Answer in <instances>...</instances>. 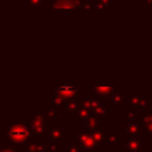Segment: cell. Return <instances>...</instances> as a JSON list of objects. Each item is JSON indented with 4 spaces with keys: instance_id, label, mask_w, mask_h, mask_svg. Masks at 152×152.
Listing matches in <instances>:
<instances>
[{
    "instance_id": "13",
    "label": "cell",
    "mask_w": 152,
    "mask_h": 152,
    "mask_svg": "<svg viewBox=\"0 0 152 152\" xmlns=\"http://www.w3.org/2000/svg\"><path fill=\"white\" fill-rule=\"evenodd\" d=\"M58 115H59V113L56 112V110L53 109V107H49L48 110L45 112V119H46L48 122H53L55 119H56Z\"/></svg>"
},
{
    "instance_id": "7",
    "label": "cell",
    "mask_w": 152,
    "mask_h": 152,
    "mask_svg": "<svg viewBox=\"0 0 152 152\" xmlns=\"http://www.w3.org/2000/svg\"><path fill=\"white\" fill-rule=\"evenodd\" d=\"M81 102L83 104V107L88 108V109H95L96 107L100 106V100L96 96H89V95H83L81 99Z\"/></svg>"
},
{
    "instance_id": "23",
    "label": "cell",
    "mask_w": 152,
    "mask_h": 152,
    "mask_svg": "<svg viewBox=\"0 0 152 152\" xmlns=\"http://www.w3.org/2000/svg\"><path fill=\"white\" fill-rule=\"evenodd\" d=\"M33 115V118H36V119H38V120H45L46 121V119H45V112H37V110H33V113H32Z\"/></svg>"
},
{
    "instance_id": "31",
    "label": "cell",
    "mask_w": 152,
    "mask_h": 152,
    "mask_svg": "<svg viewBox=\"0 0 152 152\" xmlns=\"http://www.w3.org/2000/svg\"><path fill=\"white\" fill-rule=\"evenodd\" d=\"M134 152H139V151H134Z\"/></svg>"
},
{
    "instance_id": "15",
    "label": "cell",
    "mask_w": 152,
    "mask_h": 152,
    "mask_svg": "<svg viewBox=\"0 0 152 152\" xmlns=\"http://www.w3.org/2000/svg\"><path fill=\"white\" fill-rule=\"evenodd\" d=\"M0 152H21V150L17 148L14 144H11V145H1Z\"/></svg>"
},
{
    "instance_id": "14",
    "label": "cell",
    "mask_w": 152,
    "mask_h": 152,
    "mask_svg": "<svg viewBox=\"0 0 152 152\" xmlns=\"http://www.w3.org/2000/svg\"><path fill=\"white\" fill-rule=\"evenodd\" d=\"M81 120H88V118L91 115L90 114V112H89V109L88 108H86V107H81L78 110H77V114H76Z\"/></svg>"
},
{
    "instance_id": "21",
    "label": "cell",
    "mask_w": 152,
    "mask_h": 152,
    "mask_svg": "<svg viewBox=\"0 0 152 152\" xmlns=\"http://www.w3.org/2000/svg\"><path fill=\"white\" fill-rule=\"evenodd\" d=\"M64 151L65 152H80V146L72 145V144H65Z\"/></svg>"
},
{
    "instance_id": "4",
    "label": "cell",
    "mask_w": 152,
    "mask_h": 152,
    "mask_svg": "<svg viewBox=\"0 0 152 152\" xmlns=\"http://www.w3.org/2000/svg\"><path fill=\"white\" fill-rule=\"evenodd\" d=\"M55 91L57 95H59L62 99L71 100L76 95L81 94V87L78 84H61L55 88Z\"/></svg>"
},
{
    "instance_id": "16",
    "label": "cell",
    "mask_w": 152,
    "mask_h": 152,
    "mask_svg": "<svg viewBox=\"0 0 152 152\" xmlns=\"http://www.w3.org/2000/svg\"><path fill=\"white\" fill-rule=\"evenodd\" d=\"M119 142V137L114 133H108L106 134L104 138V144H118Z\"/></svg>"
},
{
    "instance_id": "8",
    "label": "cell",
    "mask_w": 152,
    "mask_h": 152,
    "mask_svg": "<svg viewBox=\"0 0 152 152\" xmlns=\"http://www.w3.org/2000/svg\"><path fill=\"white\" fill-rule=\"evenodd\" d=\"M125 144L127 146V148L131 151V152H134V151H142L144 148H146V145L145 144H141L139 140L134 139V138H127L125 139Z\"/></svg>"
},
{
    "instance_id": "30",
    "label": "cell",
    "mask_w": 152,
    "mask_h": 152,
    "mask_svg": "<svg viewBox=\"0 0 152 152\" xmlns=\"http://www.w3.org/2000/svg\"><path fill=\"white\" fill-rule=\"evenodd\" d=\"M145 7L147 10H150L152 7V0H146V4H145Z\"/></svg>"
},
{
    "instance_id": "10",
    "label": "cell",
    "mask_w": 152,
    "mask_h": 152,
    "mask_svg": "<svg viewBox=\"0 0 152 152\" xmlns=\"http://www.w3.org/2000/svg\"><path fill=\"white\" fill-rule=\"evenodd\" d=\"M83 104H82V102L81 101H76V100H66L65 102H64V104H63V107L65 108V109H68V110H70V112H76V110H78L81 107H82Z\"/></svg>"
},
{
    "instance_id": "20",
    "label": "cell",
    "mask_w": 152,
    "mask_h": 152,
    "mask_svg": "<svg viewBox=\"0 0 152 152\" xmlns=\"http://www.w3.org/2000/svg\"><path fill=\"white\" fill-rule=\"evenodd\" d=\"M141 99H142V97H140V96H137V95H132V96L129 97V103H131V106H132V107L139 106V104L141 103Z\"/></svg>"
},
{
    "instance_id": "2",
    "label": "cell",
    "mask_w": 152,
    "mask_h": 152,
    "mask_svg": "<svg viewBox=\"0 0 152 152\" xmlns=\"http://www.w3.org/2000/svg\"><path fill=\"white\" fill-rule=\"evenodd\" d=\"M76 139L78 140L80 146L83 147L87 152H93V150H95L97 146V142L91 135V129H89L88 127H83L81 129V133L76 135Z\"/></svg>"
},
{
    "instance_id": "25",
    "label": "cell",
    "mask_w": 152,
    "mask_h": 152,
    "mask_svg": "<svg viewBox=\"0 0 152 152\" xmlns=\"http://www.w3.org/2000/svg\"><path fill=\"white\" fill-rule=\"evenodd\" d=\"M114 0H97V5H99V8H107V5L108 4H112Z\"/></svg>"
},
{
    "instance_id": "17",
    "label": "cell",
    "mask_w": 152,
    "mask_h": 152,
    "mask_svg": "<svg viewBox=\"0 0 152 152\" xmlns=\"http://www.w3.org/2000/svg\"><path fill=\"white\" fill-rule=\"evenodd\" d=\"M96 121H97L96 115H95V114H91V115L88 118V120H87V127H88L89 129H91V131L96 129Z\"/></svg>"
},
{
    "instance_id": "19",
    "label": "cell",
    "mask_w": 152,
    "mask_h": 152,
    "mask_svg": "<svg viewBox=\"0 0 152 152\" xmlns=\"http://www.w3.org/2000/svg\"><path fill=\"white\" fill-rule=\"evenodd\" d=\"M107 107H104V106H99V107H96L95 109H94V114L96 115V116H106L107 115Z\"/></svg>"
},
{
    "instance_id": "18",
    "label": "cell",
    "mask_w": 152,
    "mask_h": 152,
    "mask_svg": "<svg viewBox=\"0 0 152 152\" xmlns=\"http://www.w3.org/2000/svg\"><path fill=\"white\" fill-rule=\"evenodd\" d=\"M27 8H43V0H27Z\"/></svg>"
},
{
    "instance_id": "1",
    "label": "cell",
    "mask_w": 152,
    "mask_h": 152,
    "mask_svg": "<svg viewBox=\"0 0 152 152\" xmlns=\"http://www.w3.org/2000/svg\"><path fill=\"white\" fill-rule=\"evenodd\" d=\"M38 137L32 132V129L21 122H13L6 129L5 141L7 145L11 144H32L38 141Z\"/></svg>"
},
{
    "instance_id": "27",
    "label": "cell",
    "mask_w": 152,
    "mask_h": 152,
    "mask_svg": "<svg viewBox=\"0 0 152 152\" xmlns=\"http://www.w3.org/2000/svg\"><path fill=\"white\" fill-rule=\"evenodd\" d=\"M38 144L37 142H32V144H28L27 146V152H38Z\"/></svg>"
},
{
    "instance_id": "9",
    "label": "cell",
    "mask_w": 152,
    "mask_h": 152,
    "mask_svg": "<svg viewBox=\"0 0 152 152\" xmlns=\"http://www.w3.org/2000/svg\"><path fill=\"white\" fill-rule=\"evenodd\" d=\"M125 127H126V129H127V132L129 133V135L132 137V138H134V139H137V140H139L140 139V133H139V125H137V124H134V122H126L125 124Z\"/></svg>"
},
{
    "instance_id": "5",
    "label": "cell",
    "mask_w": 152,
    "mask_h": 152,
    "mask_svg": "<svg viewBox=\"0 0 152 152\" xmlns=\"http://www.w3.org/2000/svg\"><path fill=\"white\" fill-rule=\"evenodd\" d=\"M27 124H28V127L32 129V132L39 139H42L44 137V134L48 133V131H49V124L45 120H38L33 116H30V118H27Z\"/></svg>"
},
{
    "instance_id": "6",
    "label": "cell",
    "mask_w": 152,
    "mask_h": 152,
    "mask_svg": "<svg viewBox=\"0 0 152 152\" xmlns=\"http://www.w3.org/2000/svg\"><path fill=\"white\" fill-rule=\"evenodd\" d=\"M51 8H77L76 0H53L50 5Z\"/></svg>"
},
{
    "instance_id": "3",
    "label": "cell",
    "mask_w": 152,
    "mask_h": 152,
    "mask_svg": "<svg viewBox=\"0 0 152 152\" xmlns=\"http://www.w3.org/2000/svg\"><path fill=\"white\" fill-rule=\"evenodd\" d=\"M93 91L95 94V96L101 101V100H112L114 99L115 95L119 94V90H114V87L112 84H107V86H102V84H94L93 86Z\"/></svg>"
},
{
    "instance_id": "24",
    "label": "cell",
    "mask_w": 152,
    "mask_h": 152,
    "mask_svg": "<svg viewBox=\"0 0 152 152\" xmlns=\"http://www.w3.org/2000/svg\"><path fill=\"white\" fill-rule=\"evenodd\" d=\"M49 150H50V152H58L59 151V142L53 141L52 144L49 145Z\"/></svg>"
},
{
    "instance_id": "12",
    "label": "cell",
    "mask_w": 152,
    "mask_h": 152,
    "mask_svg": "<svg viewBox=\"0 0 152 152\" xmlns=\"http://www.w3.org/2000/svg\"><path fill=\"white\" fill-rule=\"evenodd\" d=\"M91 135L94 138V140L97 142V144H104V138H106V134L101 131V129H94L91 131Z\"/></svg>"
},
{
    "instance_id": "22",
    "label": "cell",
    "mask_w": 152,
    "mask_h": 152,
    "mask_svg": "<svg viewBox=\"0 0 152 152\" xmlns=\"http://www.w3.org/2000/svg\"><path fill=\"white\" fill-rule=\"evenodd\" d=\"M113 101H114V102H115V104H118V106H124V103H125V97H124V95L118 94V95H115V96H114Z\"/></svg>"
},
{
    "instance_id": "29",
    "label": "cell",
    "mask_w": 152,
    "mask_h": 152,
    "mask_svg": "<svg viewBox=\"0 0 152 152\" xmlns=\"http://www.w3.org/2000/svg\"><path fill=\"white\" fill-rule=\"evenodd\" d=\"M38 152H50V150H49V145H46V144L39 145V146H38Z\"/></svg>"
},
{
    "instance_id": "28",
    "label": "cell",
    "mask_w": 152,
    "mask_h": 152,
    "mask_svg": "<svg viewBox=\"0 0 152 152\" xmlns=\"http://www.w3.org/2000/svg\"><path fill=\"white\" fill-rule=\"evenodd\" d=\"M64 102H65V100L64 99H62L59 95H55V104L56 106H63L64 104Z\"/></svg>"
},
{
    "instance_id": "26",
    "label": "cell",
    "mask_w": 152,
    "mask_h": 152,
    "mask_svg": "<svg viewBox=\"0 0 152 152\" xmlns=\"http://www.w3.org/2000/svg\"><path fill=\"white\" fill-rule=\"evenodd\" d=\"M126 116H127V118H128V119H129V120H131L132 122L134 121V116H135V112H134V108H133V107H131V108H129V109H128V110L126 112Z\"/></svg>"
},
{
    "instance_id": "11",
    "label": "cell",
    "mask_w": 152,
    "mask_h": 152,
    "mask_svg": "<svg viewBox=\"0 0 152 152\" xmlns=\"http://www.w3.org/2000/svg\"><path fill=\"white\" fill-rule=\"evenodd\" d=\"M63 133H64V128H63V127H57V128L50 129L49 137H50L52 140H55V141H59V140L63 138Z\"/></svg>"
}]
</instances>
